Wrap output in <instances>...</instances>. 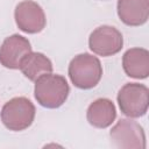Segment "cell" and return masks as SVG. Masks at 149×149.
Listing matches in <instances>:
<instances>
[{
    "mask_svg": "<svg viewBox=\"0 0 149 149\" xmlns=\"http://www.w3.org/2000/svg\"><path fill=\"white\" fill-rule=\"evenodd\" d=\"M114 147L121 149H144L146 134L142 126L130 119H120L109 132Z\"/></svg>",
    "mask_w": 149,
    "mask_h": 149,
    "instance_id": "5b68a950",
    "label": "cell"
},
{
    "mask_svg": "<svg viewBox=\"0 0 149 149\" xmlns=\"http://www.w3.org/2000/svg\"><path fill=\"white\" fill-rule=\"evenodd\" d=\"M125 73L135 79H146L149 76V51L143 48L128 49L122 57Z\"/></svg>",
    "mask_w": 149,
    "mask_h": 149,
    "instance_id": "30bf717a",
    "label": "cell"
},
{
    "mask_svg": "<svg viewBox=\"0 0 149 149\" xmlns=\"http://www.w3.org/2000/svg\"><path fill=\"white\" fill-rule=\"evenodd\" d=\"M35 112V106L29 99L24 97H16L3 105L0 116L7 129L20 132L31 126Z\"/></svg>",
    "mask_w": 149,
    "mask_h": 149,
    "instance_id": "3957f363",
    "label": "cell"
},
{
    "mask_svg": "<svg viewBox=\"0 0 149 149\" xmlns=\"http://www.w3.org/2000/svg\"><path fill=\"white\" fill-rule=\"evenodd\" d=\"M69 77L72 84L81 90H88L100 81L102 66L98 57L91 54H79L69 64Z\"/></svg>",
    "mask_w": 149,
    "mask_h": 149,
    "instance_id": "7a4b0ae2",
    "label": "cell"
},
{
    "mask_svg": "<svg viewBox=\"0 0 149 149\" xmlns=\"http://www.w3.org/2000/svg\"><path fill=\"white\" fill-rule=\"evenodd\" d=\"M70 92L66 79L61 74L47 73L35 80L34 95L45 108H58L68 99Z\"/></svg>",
    "mask_w": 149,
    "mask_h": 149,
    "instance_id": "6da1fadb",
    "label": "cell"
},
{
    "mask_svg": "<svg viewBox=\"0 0 149 149\" xmlns=\"http://www.w3.org/2000/svg\"><path fill=\"white\" fill-rule=\"evenodd\" d=\"M119 19L127 26H142L149 17V0H118Z\"/></svg>",
    "mask_w": 149,
    "mask_h": 149,
    "instance_id": "9c48e42d",
    "label": "cell"
},
{
    "mask_svg": "<svg viewBox=\"0 0 149 149\" xmlns=\"http://www.w3.org/2000/svg\"><path fill=\"white\" fill-rule=\"evenodd\" d=\"M21 72L29 80H37L40 77L52 72L51 61L42 52H29L20 63Z\"/></svg>",
    "mask_w": 149,
    "mask_h": 149,
    "instance_id": "7c38bea8",
    "label": "cell"
},
{
    "mask_svg": "<svg viewBox=\"0 0 149 149\" xmlns=\"http://www.w3.org/2000/svg\"><path fill=\"white\" fill-rule=\"evenodd\" d=\"M86 118L90 125L95 128L109 127L116 118V109L112 100L106 98H99L90 104Z\"/></svg>",
    "mask_w": 149,
    "mask_h": 149,
    "instance_id": "8fae6325",
    "label": "cell"
},
{
    "mask_svg": "<svg viewBox=\"0 0 149 149\" xmlns=\"http://www.w3.org/2000/svg\"><path fill=\"white\" fill-rule=\"evenodd\" d=\"M31 52L28 38L14 34L7 37L0 47V63L7 69H19L21 61Z\"/></svg>",
    "mask_w": 149,
    "mask_h": 149,
    "instance_id": "ba28073f",
    "label": "cell"
},
{
    "mask_svg": "<svg viewBox=\"0 0 149 149\" xmlns=\"http://www.w3.org/2000/svg\"><path fill=\"white\" fill-rule=\"evenodd\" d=\"M116 99L121 112L126 116L140 118L148 111L149 90L143 84L127 83L120 88Z\"/></svg>",
    "mask_w": 149,
    "mask_h": 149,
    "instance_id": "277c9868",
    "label": "cell"
},
{
    "mask_svg": "<svg viewBox=\"0 0 149 149\" xmlns=\"http://www.w3.org/2000/svg\"><path fill=\"white\" fill-rule=\"evenodd\" d=\"M14 17L19 29L28 34L40 33L47 24L44 10L37 2L33 0H24L17 3L15 7Z\"/></svg>",
    "mask_w": 149,
    "mask_h": 149,
    "instance_id": "52a82bcc",
    "label": "cell"
},
{
    "mask_svg": "<svg viewBox=\"0 0 149 149\" xmlns=\"http://www.w3.org/2000/svg\"><path fill=\"white\" fill-rule=\"evenodd\" d=\"M123 45L122 34L112 26H100L95 28L88 37L90 49L102 57L118 54Z\"/></svg>",
    "mask_w": 149,
    "mask_h": 149,
    "instance_id": "8992f818",
    "label": "cell"
}]
</instances>
